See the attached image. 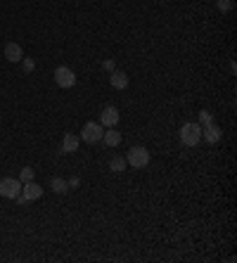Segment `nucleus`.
Here are the masks:
<instances>
[{"label":"nucleus","mask_w":237,"mask_h":263,"mask_svg":"<svg viewBox=\"0 0 237 263\" xmlns=\"http://www.w3.org/2000/svg\"><path fill=\"white\" fill-rule=\"evenodd\" d=\"M180 142L185 147H197L202 142V126L197 121H188L180 128Z\"/></svg>","instance_id":"obj_1"},{"label":"nucleus","mask_w":237,"mask_h":263,"mask_svg":"<svg viewBox=\"0 0 237 263\" xmlns=\"http://www.w3.org/2000/svg\"><path fill=\"white\" fill-rule=\"evenodd\" d=\"M150 152H147V147L142 145H136L128 150V156H126V164L128 166H133V168H145L147 164H150Z\"/></svg>","instance_id":"obj_2"},{"label":"nucleus","mask_w":237,"mask_h":263,"mask_svg":"<svg viewBox=\"0 0 237 263\" xmlns=\"http://www.w3.org/2000/svg\"><path fill=\"white\" fill-rule=\"evenodd\" d=\"M102 133H104V128L100 124H95V121H88V124H83L81 128V140L83 142H88V145H95V142H102Z\"/></svg>","instance_id":"obj_3"},{"label":"nucleus","mask_w":237,"mask_h":263,"mask_svg":"<svg viewBox=\"0 0 237 263\" xmlns=\"http://www.w3.org/2000/svg\"><path fill=\"white\" fill-rule=\"evenodd\" d=\"M22 194V180L19 178H0V197L17 200Z\"/></svg>","instance_id":"obj_4"},{"label":"nucleus","mask_w":237,"mask_h":263,"mask_svg":"<svg viewBox=\"0 0 237 263\" xmlns=\"http://www.w3.org/2000/svg\"><path fill=\"white\" fill-rule=\"evenodd\" d=\"M52 78H55V83L60 88H74V86H76V74H74V69H69V66H57L55 74H52Z\"/></svg>","instance_id":"obj_5"},{"label":"nucleus","mask_w":237,"mask_h":263,"mask_svg":"<svg viewBox=\"0 0 237 263\" xmlns=\"http://www.w3.org/2000/svg\"><path fill=\"white\" fill-rule=\"evenodd\" d=\"M220 138H223V128L216 126L214 121H211V124H206V126H202V140H204V142H209V145H216Z\"/></svg>","instance_id":"obj_6"},{"label":"nucleus","mask_w":237,"mask_h":263,"mask_svg":"<svg viewBox=\"0 0 237 263\" xmlns=\"http://www.w3.org/2000/svg\"><path fill=\"white\" fill-rule=\"evenodd\" d=\"M22 197L26 202H34V200H40L43 197V188L38 182L28 180V182H22Z\"/></svg>","instance_id":"obj_7"},{"label":"nucleus","mask_w":237,"mask_h":263,"mask_svg":"<svg viewBox=\"0 0 237 263\" xmlns=\"http://www.w3.org/2000/svg\"><path fill=\"white\" fill-rule=\"evenodd\" d=\"M118 124V109L116 107H104L100 112V126L102 128H112Z\"/></svg>","instance_id":"obj_8"},{"label":"nucleus","mask_w":237,"mask_h":263,"mask_svg":"<svg viewBox=\"0 0 237 263\" xmlns=\"http://www.w3.org/2000/svg\"><path fill=\"white\" fill-rule=\"evenodd\" d=\"M78 145H81V138L74 136V133H66V136L62 138V154H74L76 150H78Z\"/></svg>","instance_id":"obj_9"},{"label":"nucleus","mask_w":237,"mask_h":263,"mask_svg":"<svg viewBox=\"0 0 237 263\" xmlns=\"http://www.w3.org/2000/svg\"><path fill=\"white\" fill-rule=\"evenodd\" d=\"M110 83H112V88L124 90V88H128V74L121 72V69H114V72H110Z\"/></svg>","instance_id":"obj_10"},{"label":"nucleus","mask_w":237,"mask_h":263,"mask_svg":"<svg viewBox=\"0 0 237 263\" xmlns=\"http://www.w3.org/2000/svg\"><path fill=\"white\" fill-rule=\"evenodd\" d=\"M5 60L8 62H22L24 60V50L19 43H8L5 46Z\"/></svg>","instance_id":"obj_11"},{"label":"nucleus","mask_w":237,"mask_h":263,"mask_svg":"<svg viewBox=\"0 0 237 263\" xmlns=\"http://www.w3.org/2000/svg\"><path fill=\"white\" fill-rule=\"evenodd\" d=\"M102 142L107 147H118L121 145V133H118L116 128H104V133H102Z\"/></svg>","instance_id":"obj_12"},{"label":"nucleus","mask_w":237,"mask_h":263,"mask_svg":"<svg viewBox=\"0 0 237 263\" xmlns=\"http://www.w3.org/2000/svg\"><path fill=\"white\" fill-rule=\"evenodd\" d=\"M50 188L55 194H64V192H69V182L64 178H50Z\"/></svg>","instance_id":"obj_13"},{"label":"nucleus","mask_w":237,"mask_h":263,"mask_svg":"<svg viewBox=\"0 0 237 263\" xmlns=\"http://www.w3.org/2000/svg\"><path fill=\"white\" fill-rule=\"evenodd\" d=\"M126 156H114L110 162V171H114V173H121V171H126Z\"/></svg>","instance_id":"obj_14"},{"label":"nucleus","mask_w":237,"mask_h":263,"mask_svg":"<svg viewBox=\"0 0 237 263\" xmlns=\"http://www.w3.org/2000/svg\"><path fill=\"white\" fill-rule=\"evenodd\" d=\"M34 176H36V171H34L31 166H24V168L19 171V180H22V182H28V180H34Z\"/></svg>","instance_id":"obj_15"},{"label":"nucleus","mask_w":237,"mask_h":263,"mask_svg":"<svg viewBox=\"0 0 237 263\" xmlns=\"http://www.w3.org/2000/svg\"><path fill=\"white\" fill-rule=\"evenodd\" d=\"M211 121H214V114L206 112V109H202V112H200V121H197V124H200V126H206V124H211Z\"/></svg>","instance_id":"obj_16"},{"label":"nucleus","mask_w":237,"mask_h":263,"mask_svg":"<svg viewBox=\"0 0 237 263\" xmlns=\"http://www.w3.org/2000/svg\"><path fill=\"white\" fill-rule=\"evenodd\" d=\"M216 8H218L220 12H230V10H232V0H216Z\"/></svg>","instance_id":"obj_17"},{"label":"nucleus","mask_w":237,"mask_h":263,"mask_svg":"<svg viewBox=\"0 0 237 263\" xmlns=\"http://www.w3.org/2000/svg\"><path fill=\"white\" fill-rule=\"evenodd\" d=\"M22 66H24V72H34V69H36V62H34V60H31V57H24V60H22Z\"/></svg>","instance_id":"obj_18"},{"label":"nucleus","mask_w":237,"mask_h":263,"mask_svg":"<svg viewBox=\"0 0 237 263\" xmlns=\"http://www.w3.org/2000/svg\"><path fill=\"white\" fill-rule=\"evenodd\" d=\"M102 66H104L107 72H114V69H116V64H114V60H104V62H102Z\"/></svg>","instance_id":"obj_19"},{"label":"nucleus","mask_w":237,"mask_h":263,"mask_svg":"<svg viewBox=\"0 0 237 263\" xmlns=\"http://www.w3.org/2000/svg\"><path fill=\"white\" fill-rule=\"evenodd\" d=\"M66 182H69V190H74V188H78V185H81V180H78L76 176H74L72 180H66Z\"/></svg>","instance_id":"obj_20"},{"label":"nucleus","mask_w":237,"mask_h":263,"mask_svg":"<svg viewBox=\"0 0 237 263\" xmlns=\"http://www.w3.org/2000/svg\"><path fill=\"white\" fill-rule=\"evenodd\" d=\"M14 202H17L19 206H24V204H26V200H24V197H22V194H19V197H17V200H14Z\"/></svg>","instance_id":"obj_21"}]
</instances>
